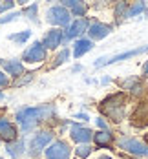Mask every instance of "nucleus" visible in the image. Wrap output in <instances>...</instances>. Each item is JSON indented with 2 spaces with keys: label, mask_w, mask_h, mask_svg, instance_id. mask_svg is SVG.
Returning a JSON list of instances; mask_svg holds the SVG:
<instances>
[{
  "label": "nucleus",
  "mask_w": 148,
  "mask_h": 159,
  "mask_svg": "<svg viewBox=\"0 0 148 159\" xmlns=\"http://www.w3.org/2000/svg\"><path fill=\"white\" fill-rule=\"evenodd\" d=\"M53 113H55L53 104H44V106H37V108H22L16 113V121L20 123L24 132H29L31 128H35V125L49 119Z\"/></svg>",
  "instance_id": "f257e3e1"
},
{
  "label": "nucleus",
  "mask_w": 148,
  "mask_h": 159,
  "mask_svg": "<svg viewBox=\"0 0 148 159\" xmlns=\"http://www.w3.org/2000/svg\"><path fill=\"white\" fill-rule=\"evenodd\" d=\"M101 111L104 115H108L115 123L121 121L123 115H124V95L123 93H115V95L104 99L102 104H101Z\"/></svg>",
  "instance_id": "f03ea898"
},
{
  "label": "nucleus",
  "mask_w": 148,
  "mask_h": 159,
  "mask_svg": "<svg viewBox=\"0 0 148 159\" xmlns=\"http://www.w3.org/2000/svg\"><path fill=\"white\" fill-rule=\"evenodd\" d=\"M148 51V46H141V48L130 49V51H124V53H119V55H112V57H101L95 61V68H101V66H108V64L119 62V61H126V59H132V57H137L141 53Z\"/></svg>",
  "instance_id": "7ed1b4c3"
},
{
  "label": "nucleus",
  "mask_w": 148,
  "mask_h": 159,
  "mask_svg": "<svg viewBox=\"0 0 148 159\" xmlns=\"http://www.w3.org/2000/svg\"><path fill=\"white\" fill-rule=\"evenodd\" d=\"M51 139H53V134H51V132L35 134V137L31 139V144H29V156H31V157H37V156L49 144Z\"/></svg>",
  "instance_id": "20e7f679"
},
{
  "label": "nucleus",
  "mask_w": 148,
  "mask_h": 159,
  "mask_svg": "<svg viewBox=\"0 0 148 159\" xmlns=\"http://www.w3.org/2000/svg\"><path fill=\"white\" fill-rule=\"evenodd\" d=\"M119 148L130 152L133 156H148V146L137 139H132V137H124L119 141Z\"/></svg>",
  "instance_id": "39448f33"
},
{
  "label": "nucleus",
  "mask_w": 148,
  "mask_h": 159,
  "mask_svg": "<svg viewBox=\"0 0 148 159\" xmlns=\"http://www.w3.org/2000/svg\"><path fill=\"white\" fill-rule=\"evenodd\" d=\"M48 22L55 26H68L70 24V13L64 6H53L48 9Z\"/></svg>",
  "instance_id": "423d86ee"
},
{
  "label": "nucleus",
  "mask_w": 148,
  "mask_h": 159,
  "mask_svg": "<svg viewBox=\"0 0 148 159\" xmlns=\"http://www.w3.org/2000/svg\"><path fill=\"white\" fill-rule=\"evenodd\" d=\"M71 148L64 141H55V143L46 150V157L48 159H70Z\"/></svg>",
  "instance_id": "0eeeda50"
},
{
  "label": "nucleus",
  "mask_w": 148,
  "mask_h": 159,
  "mask_svg": "<svg viewBox=\"0 0 148 159\" xmlns=\"http://www.w3.org/2000/svg\"><path fill=\"white\" fill-rule=\"evenodd\" d=\"M46 59V49H44V46L40 44V42H35L33 46H29V48L26 49V53H24V61L26 62H42Z\"/></svg>",
  "instance_id": "6e6552de"
},
{
  "label": "nucleus",
  "mask_w": 148,
  "mask_h": 159,
  "mask_svg": "<svg viewBox=\"0 0 148 159\" xmlns=\"http://www.w3.org/2000/svg\"><path fill=\"white\" fill-rule=\"evenodd\" d=\"M70 134H71V139H73V141H77V143H81V144L90 143L92 137H93V132H92L90 128L79 126V125H73L71 130H70Z\"/></svg>",
  "instance_id": "1a4fd4ad"
},
{
  "label": "nucleus",
  "mask_w": 148,
  "mask_h": 159,
  "mask_svg": "<svg viewBox=\"0 0 148 159\" xmlns=\"http://www.w3.org/2000/svg\"><path fill=\"white\" fill-rule=\"evenodd\" d=\"M62 39H64V33L61 31V30H49V31L46 33V37H44L42 46L48 48V49H55V48L61 46Z\"/></svg>",
  "instance_id": "9d476101"
},
{
  "label": "nucleus",
  "mask_w": 148,
  "mask_h": 159,
  "mask_svg": "<svg viewBox=\"0 0 148 159\" xmlns=\"http://www.w3.org/2000/svg\"><path fill=\"white\" fill-rule=\"evenodd\" d=\"M0 139L6 143H11L16 139V128L7 119H0Z\"/></svg>",
  "instance_id": "9b49d317"
},
{
  "label": "nucleus",
  "mask_w": 148,
  "mask_h": 159,
  "mask_svg": "<svg viewBox=\"0 0 148 159\" xmlns=\"http://www.w3.org/2000/svg\"><path fill=\"white\" fill-rule=\"evenodd\" d=\"M86 30H88V20H86V18H79V20H75V22L68 28L66 39H75V37H79L81 33H84Z\"/></svg>",
  "instance_id": "f8f14e48"
},
{
  "label": "nucleus",
  "mask_w": 148,
  "mask_h": 159,
  "mask_svg": "<svg viewBox=\"0 0 148 159\" xmlns=\"http://www.w3.org/2000/svg\"><path fill=\"white\" fill-rule=\"evenodd\" d=\"M110 31H112V28H110V26H106V24H99V22L92 24V26H90V30H88L90 37H92L93 40H101V39H104Z\"/></svg>",
  "instance_id": "ddd939ff"
},
{
  "label": "nucleus",
  "mask_w": 148,
  "mask_h": 159,
  "mask_svg": "<svg viewBox=\"0 0 148 159\" xmlns=\"http://www.w3.org/2000/svg\"><path fill=\"white\" fill-rule=\"evenodd\" d=\"M92 48H93V42H92V40H88V39H79V40L75 42V46H73V55L79 59L84 53H88Z\"/></svg>",
  "instance_id": "4468645a"
},
{
  "label": "nucleus",
  "mask_w": 148,
  "mask_h": 159,
  "mask_svg": "<svg viewBox=\"0 0 148 159\" xmlns=\"http://www.w3.org/2000/svg\"><path fill=\"white\" fill-rule=\"evenodd\" d=\"M4 70L7 71V73H11V75H20L22 73V64L20 61H16V59H11V61H4Z\"/></svg>",
  "instance_id": "2eb2a0df"
},
{
  "label": "nucleus",
  "mask_w": 148,
  "mask_h": 159,
  "mask_svg": "<svg viewBox=\"0 0 148 159\" xmlns=\"http://www.w3.org/2000/svg\"><path fill=\"white\" fill-rule=\"evenodd\" d=\"M6 152H7L11 157L18 159L22 154H24V143H22V141H15V143L7 144V146H6Z\"/></svg>",
  "instance_id": "dca6fc26"
},
{
  "label": "nucleus",
  "mask_w": 148,
  "mask_h": 159,
  "mask_svg": "<svg viewBox=\"0 0 148 159\" xmlns=\"http://www.w3.org/2000/svg\"><path fill=\"white\" fill-rule=\"evenodd\" d=\"M93 141L97 143V146H108L112 143V134L106 132V130H101V132H97L93 135Z\"/></svg>",
  "instance_id": "f3484780"
},
{
  "label": "nucleus",
  "mask_w": 148,
  "mask_h": 159,
  "mask_svg": "<svg viewBox=\"0 0 148 159\" xmlns=\"http://www.w3.org/2000/svg\"><path fill=\"white\" fill-rule=\"evenodd\" d=\"M64 6L71 7V11H73V15H75V16H82L84 13H86V6H84V4H81V2L68 0V2H64Z\"/></svg>",
  "instance_id": "a211bd4d"
},
{
  "label": "nucleus",
  "mask_w": 148,
  "mask_h": 159,
  "mask_svg": "<svg viewBox=\"0 0 148 159\" xmlns=\"http://www.w3.org/2000/svg\"><path fill=\"white\" fill-rule=\"evenodd\" d=\"M143 11H145V2H137V4H133L130 9L126 11V16H135L139 13H143Z\"/></svg>",
  "instance_id": "6ab92c4d"
},
{
  "label": "nucleus",
  "mask_w": 148,
  "mask_h": 159,
  "mask_svg": "<svg viewBox=\"0 0 148 159\" xmlns=\"http://www.w3.org/2000/svg\"><path fill=\"white\" fill-rule=\"evenodd\" d=\"M29 37H31V31H28V30H26V31H22V33L11 35L9 39H11V40H15V42H18V44H24V42H26V40H28Z\"/></svg>",
  "instance_id": "aec40b11"
},
{
  "label": "nucleus",
  "mask_w": 148,
  "mask_h": 159,
  "mask_svg": "<svg viewBox=\"0 0 148 159\" xmlns=\"http://www.w3.org/2000/svg\"><path fill=\"white\" fill-rule=\"evenodd\" d=\"M92 150H93V148H92L90 144H81L75 152H77V156H79L81 159H84V157H88V156L92 154Z\"/></svg>",
  "instance_id": "412c9836"
},
{
  "label": "nucleus",
  "mask_w": 148,
  "mask_h": 159,
  "mask_svg": "<svg viewBox=\"0 0 148 159\" xmlns=\"http://www.w3.org/2000/svg\"><path fill=\"white\" fill-rule=\"evenodd\" d=\"M68 57H70V49H62V51L57 55V59H55V66L66 62V61H68Z\"/></svg>",
  "instance_id": "4be33fe9"
},
{
  "label": "nucleus",
  "mask_w": 148,
  "mask_h": 159,
  "mask_svg": "<svg viewBox=\"0 0 148 159\" xmlns=\"http://www.w3.org/2000/svg\"><path fill=\"white\" fill-rule=\"evenodd\" d=\"M26 15H28L29 20H37V16H35L37 15V4H31V6L26 9Z\"/></svg>",
  "instance_id": "5701e85b"
},
{
  "label": "nucleus",
  "mask_w": 148,
  "mask_h": 159,
  "mask_svg": "<svg viewBox=\"0 0 148 159\" xmlns=\"http://www.w3.org/2000/svg\"><path fill=\"white\" fill-rule=\"evenodd\" d=\"M20 16V13H11V15L4 16V18H0V24H6V22H11V20H16Z\"/></svg>",
  "instance_id": "b1692460"
},
{
  "label": "nucleus",
  "mask_w": 148,
  "mask_h": 159,
  "mask_svg": "<svg viewBox=\"0 0 148 159\" xmlns=\"http://www.w3.org/2000/svg\"><path fill=\"white\" fill-rule=\"evenodd\" d=\"M31 79H33V73H26V77H24V79H18L15 84L16 86H20V84H26L28 80H31Z\"/></svg>",
  "instance_id": "393cba45"
},
{
  "label": "nucleus",
  "mask_w": 148,
  "mask_h": 159,
  "mask_svg": "<svg viewBox=\"0 0 148 159\" xmlns=\"http://www.w3.org/2000/svg\"><path fill=\"white\" fill-rule=\"evenodd\" d=\"M13 6H15V2H6V4L0 6V11H7V9H11Z\"/></svg>",
  "instance_id": "a878e982"
},
{
  "label": "nucleus",
  "mask_w": 148,
  "mask_h": 159,
  "mask_svg": "<svg viewBox=\"0 0 148 159\" xmlns=\"http://www.w3.org/2000/svg\"><path fill=\"white\" fill-rule=\"evenodd\" d=\"M6 84H7V77L0 71V86H6Z\"/></svg>",
  "instance_id": "bb28decb"
},
{
  "label": "nucleus",
  "mask_w": 148,
  "mask_h": 159,
  "mask_svg": "<svg viewBox=\"0 0 148 159\" xmlns=\"http://www.w3.org/2000/svg\"><path fill=\"white\" fill-rule=\"evenodd\" d=\"M97 126H99V128H102V130H104V128H106V123H104L102 119H97Z\"/></svg>",
  "instance_id": "cd10ccee"
},
{
  "label": "nucleus",
  "mask_w": 148,
  "mask_h": 159,
  "mask_svg": "<svg viewBox=\"0 0 148 159\" xmlns=\"http://www.w3.org/2000/svg\"><path fill=\"white\" fill-rule=\"evenodd\" d=\"M75 117H77V119H82V121H88V115H86V113H77Z\"/></svg>",
  "instance_id": "c85d7f7f"
},
{
  "label": "nucleus",
  "mask_w": 148,
  "mask_h": 159,
  "mask_svg": "<svg viewBox=\"0 0 148 159\" xmlns=\"http://www.w3.org/2000/svg\"><path fill=\"white\" fill-rule=\"evenodd\" d=\"M143 73H145V75H148V61L145 62V66H143Z\"/></svg>",
  "instance_id": "c756f323"
},
{
  "label": "nucleus",
  "mask_w": 148,
  "mask_h": 159,
  "mask_svg": "<svg viewBox=\"0 0 148 159\" xmlns=\"http://www.w3.org/2000/svg\"><path fill=\"white\" fill-rule=\"evenodd\" d=\"M99 159H112V157H110V156H101Z\"/></svg>",
  "instance_id": "7c9ffc66"
},
{
  "label": "nucleus",
  "mask_w": 148,
  "mask_h": 159,
  "mask_svg": "<svg viewBox=\"0 0 148 159\" xmlns=\"http://www.w3.org/2000/svg\"><path fill=\"white\" fill-rule=\"evenodd\" d=\"M2 99H4V93H2V92H0V101H2Z\"/></svg>",
  "instance_id": "2f4dec72"
},
{
  "label": "nucleus",
  "mask_w": 148,
  "mask_h": 159,
  "mask_svg": "<svg viewBox=\"0 0 148 159\" xmlns=\"http://www.w3.org/2000/svg\"><path fill=\"white\" fill-rule=\"evenodd\" d=\"M146 141H148V134H146Z\"/></svg>",
  "instance_id": "473e14b6"
}]
</instances>
